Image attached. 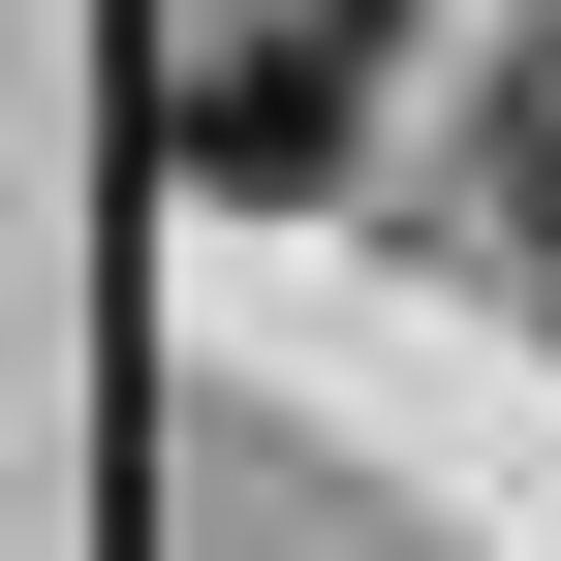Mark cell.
Here are the masks:
<instances>
[{
	"label": "cell",
	"instance_id": "obj_1",
	"mask_svg": "<svg viewBox=\"0 0 561 561\" xmlns=\"http://www.w3.org/2000/svg\"><path fill=\"white\" fill-rule=\"evenodd\" d=\"M343 125H375V0H250V32L187 62V187H312Z\"/></svg>",
	"mask_w": 561,
	"mask_h": 561
},
{
	"label": "cell",
	"instance_id": "obj_2",
	"mask_svg": "<svg viewBox=\"0 0 561 561\" xmlns=\"http://www.w3.org/2000/svg\"><path fill=\"white\" fill-rule=\"evenodd\" d=\"M500 250L561 280V62H530V94H500Z\"/></svg>",
	"mask_w": 561,
	"mask_h": 561
}]
</instances>
